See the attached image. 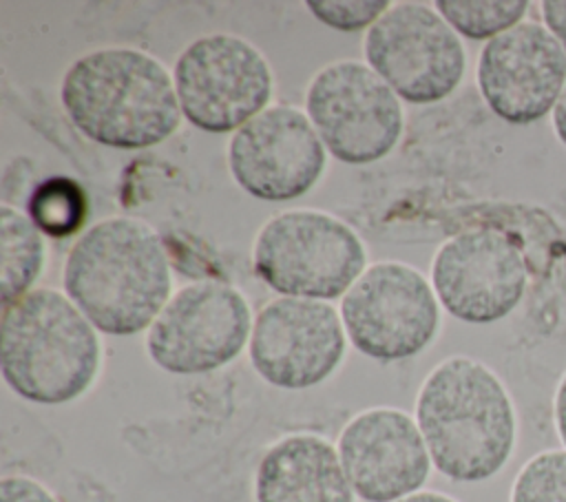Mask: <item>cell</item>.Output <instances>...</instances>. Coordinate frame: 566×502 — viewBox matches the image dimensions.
<instances>
[{"mask_svg": "<svg viewBox=\"0 0 566 502\" xmlns=\"http://www.w3.org/2000/svg\"><path fill=\"white\" fill-rule=\"evenodd\" d=\"M64 292L91 325L130 336L170 301V268L159 234L144 221L111 217L91 226L64 263Z\"/></svg>", "mask_w": 566, "mask_h": 502, "instance_id": "1", "label": "cell"}, {"mask_svg": "<svg viewBox=\"0 0 566 502\" xmlns=\"http://www.w3.org/2000/svg\"><path fill=\"white\" fill-rule=\"evenodd\" d=\"M416 422L431 464L455 482L495 475L515 445V411L502 380L469 356L431 369L416 398Z\"/></svg>", "mask_w": 566, "mask_h": 502, "instance_id": "2", "label": "cell"}, {"mask_svg": "<svg viewBox=\"0 0 566 502\" xmlns=\"http://www.w3.org/2000/svg\"><path fill=\"white\" fill-rule=\"evenodd\" d=\"M60 100L75 128L108 148H148L181 124L168 71L153 55L128 46L77 57L62 77Z\"/></svg>", "mask_w": 566, "mask_h": 502, "instance_id": "3", "label": "cell"}, {"mask_svg": "<svg viewBox=\"0 0 566 502\" xmlns=\"http://www.w3.org/2000/svg\"><path fill=\"white\" fill-rule=\"evenodd\" d=\"M99 360L97 332L66 294L38 287L2 307L0 369L20 398L71 402L95 383Z\"/></svg>", "mask_w": 566, "mask_h": 502, "instance_id": "4", "label": "cell"}, {"mask_svg": "<svg viewBox=\"0 0 566 502\" xmlns=\"http://www.w3.org/2000/svg\"><path fill=\"white\" fill-rule=\"evenodd\" d=\"M254 272L274 292L329 301L365 272L360 237L340 219L318 210H287L272 217L254 241Z\"/></svg>", "mask_w": 566, "mask_h": 502, "instance_id": "5", "label": "cell"}, {"mask_svg": "<svg viewBox=\"0 0 566 502\" xmlns=\"http://www.w3.org/2000/svg\"><path fill=\"white\" fill-rule=\"evenodd\" d=\"M365 60L409 104H433L451 95L467 64L458 33L424 2L391 4L365 33Z\"/></svg>", "mask_w": 566, "mask_h": 502, "instance_id": "6", "label": "cell"}, {"mask_svg": "<svg viewBox=\"0 0 566 502\" xmlns=\"http://www.w3.org/2000/svg\"><path fill=\"white\" fill-rule=\"evenodd\" d=\"M172 82L181 115L206 133L239 130L272 97L268 60L250 42L228 33L190 42L177 57Z\"/></svg>", "mask_w": 566, "mask_h": 502, "instance_id": "7", "label": "cell"}, {"mask_svg": "<svg viewBox=\"0 0 566 502\" xmlns=\"http://www.w3.org/2000/svg\"><path fill=\"white\" fill-rule=\"evenodd\" d=\"M340 321L360 354L391 363L420 354L433 341L440 310L433 287L416 268L380 261L345 292Z\"/></svg>", "mask_w": 566, "mask_h": 502, "instance_id": "8", "label": "cell"}, {"mask_svg": "<svg viewBox=\"0 0 566 502\" xmlns=\"http://www.w3.org/2000/svg\"><path fill=\"white\" fill-rule=\"evenodd\" d=\"M305 108L323 146L345 164L382 159L402 133L400 97L363 62L343 60L318 71Z\"/></svg>", "mask_w": 566, "mask_h": 502, "instance_id": "9", "label": "cell"}, {"mask_svg": "<svg viewBox=\"0 0 566 502\" xmlns=\"http://www.w3.org/2000/svg\"><path fill=\"white\" fill-rule=\"evenodd\" d=\"M252 334L250 305L226 283L181 287L148 327L150 360L168 374L197 376L234 360Z\"/></svg>", "mask_w": 566, "mask_h": 502, "instance_id": "10", "label": "cell"}, {"mask_svg": "<svg viewBox=\"0 0 566 502\" xmlns=\"http://www.w3.org/2000/svg\"><path fill=\"white\" fill-rule=\"evenodd\" d=\"M345 354L338 312L314 299L270 301L252 325L250 360L279 389H310L329 378Z\"/></svg>", "mask_w": 566, "mask_h": 502, "instance_id": "11", "label": "cell"}, {"mask_svg": "<svg viewBox=\"0 0 566 502\" xmlns=\"http://www.w3.org/2000/svg\"><path fill=\"white\" fill-rule=\"evenodd\" d=\"M433 292L444 310L464 323H493L511 314L526 290L520 248L495 228L451 237L433 257Z\"/></svg>", "mask_w": 566, "mask_h": 502, "instance_id": "12", "label": "cell"}, {"mask_svg": "<svg viewBox=\"0 0 566 502\" xmlns=\"http://www.w3.org/2000/svg\"><path fill=\"white\" fill-rule=\"evenodd\" d=\"M228 166L248 195L290 201L321 179L325 146L305 113L294 106H272L232 135Z\"/></svg>", "mask_w": 566, "mask_h": 502, "instance_id": "13", "label": "cell"}, {"mask_svg": "<svg viewBox=\"0 0 566 502\" xmlns=\"http://www.w3.org/2000/svg\"><path fill=\"white\" fill-rule=\"evenodd\" d=\"M478 86L504 122H537L555 108L566 86V51L546 27L520 22L484 44Z\"/></svg>", "mask_w": 566, "mask_h": 502, "instance_id": "14", "label": "cell"}, {"mask_svg": "<svg viewBox=\"0 0 566 502\" xmlns=\"http://www.w3.org/2000/svg\"><path fill=\"white\" fill-rule=\"evenodd\" d=\"M336 449L354 493L365 502L413 495L431 471L418 422L394 407H374L354 416L343 427Z\"/></svg>", "mask_w": 566, "mask_h": 502, "instance_id": "15", "label": "cell"}, {"mask_svg": "<svg viewBox=\"0 0 566 502\" xmlns=\"http://www.w3.org/2000/svg\"><path fill=\"white\" fill-rule=\"evenodd\" d=\"M338 449L316 433L270 445L254 473L256 502H354Z\"/></svg>", "mask_w": 566, "mask_h": 502, "instance_id": "16", "label": "cell"}, {"mask_svg": "<svg viewBox=\"0 0 566 502\" xmlns=\"http://www.w3.org/2000/svg\"><path fill=\"white\" fill-rule=\"evenodd\" d=\"M0 292L2 307L31 292L44 265V241L31 219L11 206L0 208Z\"/></svg>", "mask_w": 566, "mask_h": 502, "instance_id": "17", "label": "cell"}, {"mask_svg": "<svg viewBox=\"0 0 566 502\" xmlns=\"http://www.w3.org/2000/svg\"><path fill=\"white\" fill-rule=\"evenodd\" d=\"M29 215L38 230L49 237L64 239L84 226L88 199L77 181L69 177H51L33 190L29 199Z\"/></svg>", "mask_w": 566, "mask_h": 502, "instance_id": "18", "label": "cell"}, {"mask_svg": "<svg viewBox=\"0 0 566 502\" xmlns=\"http://www.w3.org/2000/svg\"><path fill=\"white\" fill-rule=\"evenodd\" d=\"M526 0H438L436 11L449 27L469 40H493L520 24Z\"/></svg>", "mask_w": 566, "mask_h": 502, "instance_id": "19", "label": "cell"}, {"mask_svg": "<svg viewBox=\"0 0 566 502\" xmlns=\"http://www.w3.org/2000/svg\"><path fill=\"white\" fill-rule=\"evenodd\" d=\"M511 502H566V451H544L517 473Z\"/></svg>", "mask_w": 566, "mask_h": 502, "instance_id": "20", "label": "cell"}, {"mask_svg": "<svg viewBox=\"0 0 566 502\" xmlns=\"http://www.w3.org/2000/svg\"><path fill=\"white\" fill-rule=\"evenodd\" d=\"M391 4L387 0H310L307 9L323 24L338 31L369 29Z\"/></svg>", "mask_w": 566, "mask_h": 502, "instance_id": "21", "label": "cell"}, {"mask_svg": "<svg viewBox=\"0 0 566 502\" xmlns=\"http://www.w3.org/2000/svg\"><path fill=\"white\" fill-rule=\"evenodd\" d=\"M0 502H57L53 493L33 478L7 475L0 482Z\"/></svg>", "mask_w": 566, "mask_h": 502, "instance_id": "22", "label": "cell"}, {"mask_svg": "<svg viewBox=\"0 0 566 502\" xmlns=\"http://www.w3.org/2000/svg\"><path fill=\"white\" fill-rule=\"evenodd\" d=\"M542 18L546 22V29L557 38V42L566 51V2L562 0L542 2Z\"/></svg>", "mask_w": 566, "mask_h": 502, "instance_id": "23", "label": "cell"}, {"mask_svg": "<svg viewBox=\"0 0 566 502\" xmlns=\"http://www.w3.org/2000/svg\"><path fill=\"white\" fill-rule=\"evenodd\" d=\"M555 425H557V431H559V438L566 447V374L557 387V394H555Z\"/></svg>", "mask_w": 566, "mask_h": 502, "instance_id": "24", "label": "cell"}, {"mask_svg": "<svg viewBox=\"0 0 566 502\" xmlns=\"http://www.w3.org/2000/svg\"><path fill=\"white\" fill-rule=\"evenodd\" d=\"M553 128H555V135L559 137V142L566 146V86L553 108Z\"/></svg>", "mask_w": 566, "mask_h": 502, "instance_id": "25", "label": "cell"}, {"mask_svg": "<svg viewBox=\"0 0 566 502\" xmlns=\"http://www.w3.org/2000/svg\"><path fill=\"white\" fill-rule=\"evenodd\" d=\"M396 502H455V500L444 495V493H436V491H418V493L407 495V498L396 500Z\"/></svg>", "mask_w": 566, "mask_h": 502, "instance_id": "26", "label": "cell"}]
</instances>
